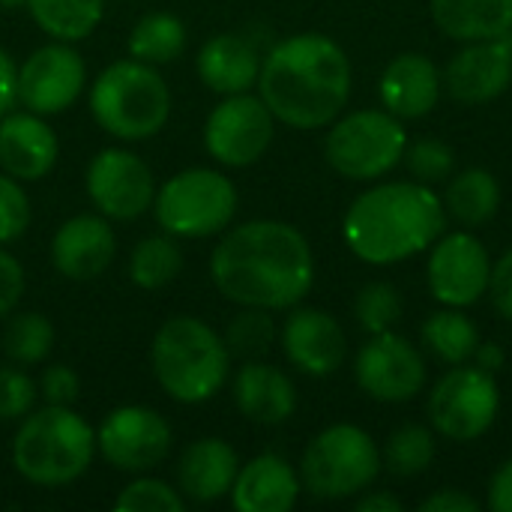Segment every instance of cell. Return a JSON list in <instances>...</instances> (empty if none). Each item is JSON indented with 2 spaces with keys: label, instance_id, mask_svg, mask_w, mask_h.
I'll return each instance as SVG.
<instances>
[{
  "label": "cell",
  "instance_id": "cell-15",
  "mask_svg": "<svg viewBox=\"0 0 512 512\" xmlns=\"http://www.w3.org/2000/svg\"><path fill=\"white\" fill-rule=\"evenodd\" d=\"M171 441L174 435L168 420L144 405L114 408L96 432V450L111 468L123 474H144L159 468L171 453Z\"/></svg>",
  "mask_w": 512,
  "mask_h": 512
},
{
  "label": "cell",
  "instance_id": "cell-36",
  "mask_svg": "<svg viewBox=\"0 0 512 512\" xmlns=\"http://www.w3.org/2000/svg\"><path fill=\"white\" fill-rule=\"evenodd\" d=\"M186 504L180 489L156 477H138L114 498V510L120 512H183Z\"/></svg>",
  "mask_w": 512,
  "mask_h": 512
},
{
  "label": "cell",
  "instance_id": "cell-9",
  "mask_svg": "<svg viewBox=\"0 0 512 512\" xmlns=\"http://www.w3.org/2000/svg\"><path fill=\"white\" fill-rule=\"evenodd\" d=\"M237 186L216 168H186L156 189L153 216L171 237H213L234 222Z\"/></svg>",
  "mask_w": 512,
  "mask_h": 512
},
{
  "label": "cell",
  "instance_id": "cell-31",
  "mask_svg": "<svg viewBox=\"0 0 512 512\" xmlns=\"http://www.w3.org/2000/svg\"><path fill=\"white\" fill-rule=\"evenodd\" d=\"M183 270V252L171 234L144 237L129 255V279L144 291H159L171 285Z\"/></svg>",
  "mask_w": 512,
  "mask_h": 512
},
{
  "label": "cell",
  "instance_id": "cell-32",
  "mask_svg": "<svg viewBox=\"0 0 512 512\" xmlns=\"http://www.w3.org/2000/svg\"><path fill=\"white\" fill-rule=\"evenodd\" d=\"M435 453H438L435 432L420 423H408V426H399L387 438V444L381 450V462L393 477L411 480L432 468Z\"/></svg>",
  "mask_w": 512,
  "mask_h": 512
},
{
  "label": "cell",
  "instance_id": "cell-5",
  "mask_svg": "<svg viewBox=\"0 0 512 512\" xmlns=\"http://www.w3.org/2000/svg\"><path fill=\"white\" fill-rule=\"evenodd\" d=\"M96 456L93 426L72 405L30 411L12 438V465L33 486H69Z\"/></svg>",
  "mask_w": 512,
  "mask_h": 512
},
{
  "label": "cell",
  "instance_id": "cell-17",
  "mask_svg": "<svg viewBox=\"0 0 512 512\" xmlns=\"http://www.w3.org/2000/svg\"><path fill=\"white\" fill-rule=\"evenodd\" d=\"M279 336L288 363L312 378L336 375L348 357V336L324 309H294Z\"/></svg>",
  "mask_w": 512,
  "mask_h": 512
},
{
  "label": "cell",
  "instance_id": "cell-2",
  "mask_svg": "<svg viewBox=\"0 0 512 512\" xmlns=\"http://www.w3.org/2000/svg\"><path fill=\"white\" fill-rule=\"evenodd\" d=\"M255 87L276 123L321 129L345 111L354 69L336 39L324 33H297L264 54Z\"/></svg>",
  "mask_w": 512,
  "mask_h": 512
},
{
  "label": "cell",
  "instance_id": "cell-38",
  "mask_svg": "<svg viewBox=\"0 0 512 512\" xmlns=\"http://www.w3.org/2000/svg\"><path fill=\"white\" fill-rule=\"evenodd\" d=\"M39 399L36 381L12 366H0V423L24 420Z\"/></svg>",
  "mask_w": 512,
  "mask_h": 512
},
{
  "label": "cell",
  "instance_id": "cell-33",
  "mask_svg": "<svg viewBox=\"0 0 512 512\" xmlns=\"http://www.w3.org/2000/svg\"><path fill=\"white\" fill-rule=\"evenodd\" d=\"M54 348V327L42 312H18L3 330V351L18 366L45 363Z\"/></svg>",
  "mask_w": 512,
  "mask_h": 512
},
{
  "label": "cell",
  "instance_id": "cell-10",
  "mask_svg": "<svg viewBox=\"0 0 512 512\" xmlns=\"http://www.w3.org/2000/svg\"><path fill=\"white\" fill-rule=\"evenodd\" d=\"M501 411V387L495 375L474 363L450 366V372L429 393V420L438 435L453 444L483 438Z\"/></svg>",
  "mask_w": 512,
  "mask_h": 512
},
{
  "label": "cell",
  "instance_id": "cell-48",
  "mask_svg": "<svg viewBox=\"0 0 512 512\" xmlns=\"http://www.w3.org/2000/svg\"><path fill=\"white\" fill-rule=\"evenodd\" d=\"M24 0H0V9H15V6H21Z\"/></svg>",
  "mask_w": 512,
  "mask_h": 512
},
{
  "label": "cell",
  "instance_id": "cell-45",
  "mask_svg": "<svg viewBox=\"0 0 512 512\" xmlns=\"http://www.w3.org/2000/svg\"><path fill=\"white\" fill-rule=\"evenodd\" d=\"M18 102V66L9 57V51L0 48V117L12 111Z\"/></svg>",
  "mask_w": 512,
  "mask_h": 512
},
{
  "label": "cell",
  "instance_id": "cell-7",
  "mask_svg": "<svg viewBox=\"0 0 512 512\" xmlns=\"http://www.w3.org/2000/svg\"><path fill=\"white\" fill-rule=\"evenodd\" d=\"M384 471L381 450L372 435L354 423H336L318 432L303 459H300V483L321 501H345L357 498Z\"/></svg>",
  "mask_w": 512,
  "mask_h": 512
},
{
  "label": "cell",
  "instance_id": "cell-30",
  "mask_svg": "<svg viewBox=\"0 0 512 512\" xmlns=\"http://www.w3.org/2000/svg\"><path fill=\"white\" fill-rule=\"evenodd\" d=\"M186 48V24L171 12H150L129 30V57L165 66L174 63Z\"/></svg>",
  "mask_w": 512,
  "mask_h": 512
},
{
  "label": "cell",
  "instance_id": "cell-34",
  "mask_svg": "<svg viewBox=\"0 0 512 512\" xmlns=\"http://www.w3.org/2000/svg\"><path fill=\"white\" fill-rule=\"evenodd\" d=\"M225 345H228V354L231 360H261L273 342H276V321L267 309H252V306H243L240 315L231 318L228 330H225Z\"/></svg>",
  "mask_w": 512,
  "mask_h": 512
},
{
  "label": "cell",
  "instance_id": "cell-43",
  "mask_svg": "<svg viewBox=\"0 0 512 512\" xmlns=\"http://www.w3.org/2000/svg\"><path fill=\"white\" fill-rule=\"evenodd\" d=\"M423 512H480L483 504L477 498H471L462 489H438L432 492L426 501H420Z\"/></svg>",
  "mask_w": 512,
  "mask_h": 512
},
{
  "label": "cell",
  "instance_id": "cell-47",
  "mask_svg": "<svg viewBox=\"0 0 512 512\" xmlns=\"http://www.w3.org/2000/svg\"><path fill=\"white\" fill-rule=\"evenodd\" d=\"M354 510L357 512H402L405 510V504H402L396 495H390V492H369V489H366V492L357 498Z\"/></svg>",
  "mask_w": 512,
  "mask_h": 512
},
{
  "label": "cell",
  "instance_id": "cell-49",
  "mask_svg": "<svg viewBox=\"0 0 512 512\" xmlns=\"http://www.w3.org/2000/svg\"><path fill=\"white\" fill-rule=\"evenodd\" d=\"M507 42H510V48H512V30H510V33H507Z\"/></svg>",
  "mask_w": 512,
  "mask_h": 512
},
{
  "label": "cell",
  "instance_id": "cell-46",
  "mask_svg": "<svg viewBox=\"0 0 512 512\" xmlns=\"http://www.w3.org/2000/svg\"><path fill=\"white\" fill-rule=\"evenodd\" d=\"M471 363H474L477 369L489 372V375H498V372L507 366V351H504V345H498V342H483V339H480V345H477Z\"/></svg>",
  "mask_w": 512,
  "mask_h": 512
},
{
  "label": "cell",
  "instance_id": "cell-23",
  "mask_svg": "<svg viewBox=\"0 0 512 512\" xmlns=\"http://www.w3.org/2000/svg\"><path fill=\"white\" fill-rule=\"evenodd\" d=\"M231 396L237 411L258 426H282L297 411L294 381L264 360H246L240 366L231 384Z\"/></svg>",
  "mask_w": 512,
  "mask_h": 512
},
{
  "label": "cell",
  "instance_id": "cell-21",
  "mask_svg": "<svg viewBox=\"0 0 512 512\" xmlns=\"http://www.w3.org/2000/svg\"><path fill=\"white\" fill-rule=\"evenodd\" d=\"M57 156L60 141L42 114L24 108L0 117V168L9 177L36 183L48 177V171L57 165Z\"/></svg>",
  "mask_w": 512,
  "mask_h": 512
},
{
  "label": "cell",
  "instance_id": "cell-18",
  "mask_svg": "<svg viewBox=\"0 0 512 512\" xmlns=\"http://www.w3.org/2000/svg\"><path fill=\"white\" fill-rule=\"evenodd\" d=\"M512 84V48L504 39L465 42L444 69L447 93L462 105H486Z\"/></svg>",
  "mask_w": 512,
  "mask_h": 512
},
{
  "label": "cell",
  "instance_id": "cell-1",
  "mask_svg": "<svg viewBox=\"0 0 512 512\" xmlns=\"http://www.w3.org/2000/svg\"><path fill=\"white\" fill-rule=\"evenodd\" d=\"M216 291L252 309H294L315 285L309 240L288 222L252 219L231 228L210 255Z\"/></svg>",
  "mask_w": 512,
  "mask_h": 512
},
{
  "label": "cell",
  "instance_id": "cell-42",
  "mask_svg": "<svg viewBox=\"0 0 512 512\" xmlns=\"http://www.w3.org/2000/svg\"><path fill=\"white\" fill-rule=\"evenodd\" d=\"M495 312L512 321V249H507L495 264H492V279H489V294Z\"/></svg>",
  "mask_w": 512,
  "mask_h": 512
},
{
  "label": "cell",
  "instance_id": "cell-27",
  "mask_svg": "<svg viewBox=\"0 0 512 512\" xmlns=\"http://www.w3.org/2000/svg\"><path fill=\"white\" fill-rule=\"evenodd\" d=\"M447 219H456L462 228H483L501 210V183L489 168L453 171L444 189Z\"/></svg>",
  "mask_w": 512,
  "mask_h": 512
},
{
  "label": "cell",
  "instance_id": "cell-40",
  "mask_svg": "<svg viewBox=\"0 0 512 512\" xmlns=\"http://www.w3.org/2000/svg\"><path fill=\"white\" fill-rule=\"evenodd\" d=\"M36 387H39V396L45 399V405H72L81 393V381H78L75 369H69L63 363L42 369Z\"/></svg>",
  "mask_w": 512,
  "mask_h": 512
},
{
  "label": "cell",
  "instance_id": "cell-16",
  "mask_svg": "<svg viewBox=\"0 0 512 512\" xmlns=\"http://www.w3.org/2000/svg\"><path fill=\"white\" fill-rule=\"evenodd\" d=\"M87 66L72 42H48L18 66V102L42 117L63 114L84 90Z\"/></svg>",
  "mask_w": 512,
  "mask_h": 512
},
{
  "label": "cell",
  "instance_id": "cell-41",
  "mask_svg": "<svg viewBox=\"0 0 512 512\" xmlns=\"http://www.w3.org/2000/svg\"><path fill=\"white\" fill-rule=\"evenodd\" d=\"M24 288H27V279H24L21 261L12 252L0 249V318L15 312V306L24 297Z\"/></svg>",
  "mask_w": 512,
  "mask_h": 512
},
{
  "label": "cell",
  "instance_id": "cell-44",
  "mask_svg": "<svg viewBox=\"0 0 512 512\" xmlns=\"http://www.w3.org/2000/svg\"><path fill=\"white\" fill-rule=\"evenodd\" d=\"M486 507L495 512H512V459H507V462L489 477Z\"/></svg>",
  "mask_w": 512,
  "mask_h": 512
},
{
  "label": "cell",
  "instance_id": "cell-22",
  "mask_svg": "<svg viewBox=\"0 0 512 512\" xmlns=\"http://www.w3.org/2000/svg\"><path fill=\"white\" fill-rule=\"evenodd\" d=\"M300 492V471L276 453H261L240 465L228 498L237 512H288L294 510Z\"/></svg>",
  "mask_w": 512,
  "mask_h": 512
},
{
  "label": "cell",
  "instance_id": "cell-12",
  "mask_svg": "<svg viewBox=\"0 0 512 512\" xmlns=\"http://www.w3.org/2000/svg\"><path fill=\"white\" fill-rule=\"evenodd\" d=\"M489 279L492 255L483 240L471 234V228L444 231L432 243L426 261V282L441 306L468 309L480 303L489 294Z\"/></svg>",
  "mask_w": 512,
  "mask_h": 512
},
{
  "label": "cell",
  "instance_id": "cell-14",
  "mask_svg": "<svg viewBox=\"0 0 512 512\" xmlns=\"http://www.w3.org/2000/svg\"><path fill=\"white\" fill-rule=\"evenodd\" d=\"M87 198L93 201L96 213L114 222H132L153 207L156 180L150 165L123 147L99 150L84 174Z\"/></svg>",
  "mask_w": 512,
  "mask_h": 512
},
{
  "label": "cell",
  "instance_id": "cell-25",
  "mask_svg": "<svg viewBox=\"0 0 512 512\" xmlns=\"http://www.w3.org/2000/svg\"><path fill=\"white\" fill-rule=\"evenodd\" d=\"M261 60L264 57L249 36L216 33L201 45L195 66L207 90L219 96H231V93H246L258 84Z\"/></svg>",
  "mask_w": 512,
  "mask_h": 512
},
{
  "label": "cell",
  "instance_id": "cell-39",
  "mask_svg": "<svg viewBox=\"0 0 512 512\" xmlns=\"http://www.w3.org/2000/svg\"><path fill=\"white\" fill-rule=\"evenodd\" d=\"M30 225V198L21 180L0 174V246L15 243Z\"/></svg>",
  "mask_w": 512,
  "mask_h": 512
},
{
  "label": "cell",
  "instance_id": "cell-4",
  "mask_svg": "<svg viewBox=\"0 0 512 512\" xmlns=\"http://www.w3.org/2000/svg\"><path fill=\"white\" fill-rule=\"evenodd\" d=\"M150 366L156 384L180 405H201L213 399L231 372L225 339L195 315L168 318L150 345Z\"/></svg>",
  "mask_w": 512,
  "mask_h": 512
},
{
  "label": "cell",
  "instance_id": "cell-29",
  "mask_svg": "<svg viewBox=\"0 0 512 512\" xmlns=\"http://www.w3.org/2000/svg\"><path fill=\"white\" fill-rule=\"evenodd\" d=\"M24 6L39 30L60 42L87 39L105 12V0H24Z\"/></svg>",
  "mask_w": 512,
  "mask_h": 512
},
{
  "label": "cell",
  "instance_id": "cell-20",
  "mask_svg": "<svg viewBox=\"0 0 512 512\" xmlns=\"http://www.w3.org/2000/svg\"><path fill=\"white\" fill-rule=\"evenodd\" d=\"M444 75L438 63L429 54L420 51H402L396 54L378 81L381 105L396 114L399 120H420L435 111L441 102Z\"/></svg>",
  "mask_w": 512,
  "mask_h": 512
},
{
  "label": "cell",
  "instance_id": "cell-35",
  "mask_svg": "<svg viewBox=\"0 0 512 512\" xmlns=\"http://www.w3.org/2000/svg\"><path fill=\"white\" fill-rule=\"evenodd\" d=\"M354 315L363 333L378 336L399 324L402 318V294L393 282H369L357 291Z\"/></svg>",
  "mask_w": 512,
  "mask_h": 512
},
{
  "label": "cell",
  "instance_id": "cell-24",
  "mask_svg": "<svg viewBox=\"0 0 512 512\" xmlns=\"http://www.w3.org/2000/svg\"><path fill=\"white\" fill-rule=\"evenodd\" d=\"M240 459L237 450L222 438H201L189 444L177 462V489L186 501L213 504L231 495Z\"/></svg>",
  "mask_w": 512,
  "mask_h": 512
},
{
  "label": "cell",
  "instance_id": "cell-26",
  "mask_svg": "<svg viewBox=\"0 0 512 512\" xmlns=\"http://www.w3.org/2000/svg\"><path fill=\"white\" fill-rule=\"evenodd\" d=\"M432 21L456 42L504 39L512 30V0H432Z\"/></svg>",
  "mask_w": 512,
  "mask_h": 512
},
{
  "label": "cell",
  "instance_id": "cell-28",
  "mask_svg": "<svg viewBox=\"0 0 512 512\" xmlns=\"http://www.w3.org/2000/svg\"><path fill=\"white\" fill-rule=\"evenodd\" d=\"M420 339L438 363L462 366V363H471L480 345V330L462 309L444 306L423 321Z\"/></svg>",
  "mask_w": 512,
  "mask_h": 512
},
{
  "label": "cell",
  "instance_id": "cell-8",
  "mask_svg": "<svg viewBox=\"0 0 512 512\" xmlns=\"http://www.w3.org/2000/svg\"><path fill=\"white\" fill-rule=\"evenodd\" d=\"M408 132L387 108H360L330 123L324 138L327 165L354 183H375L405 159Z\"/></svg>",
  "mask_w": 512,
  "mask_h": 512
},
{
  "label": "cell",
  "instance_id": "cell-13",
  "mask_svg": "<svg viewBox=\"0 0 512 512\" xmlns=\"http://www.w3.org/2000/svg\"><path fill=\"white\" fill-rule=\"evenodd\" d=\"M357 387L384 405H402L423 393L426 387V360L420 348L399 336L396 330L369 336V342L354 357Z\"/></svg>",
  "mask_w": 512,
  "mask_h": 512
},
{
  "label": "cell",
  "instance_id": "cell-3",
  "mask_svg": "<svg viewBox=\"0 0 512 512\" xmlns=\"http://www.w3.org/2000/svg\"><path fill=\"white\" fill-rule=\"evenodd\" d=\"M447 231L444 198L420 180H387L360 192L342 219V237L354 258L372 267L402 264Z\"/></svg>",
  "mask_w": 512,
  "mask_h": 512
},
{
  "label": "cell",
  "instance_id": "cell-6",
  "mask_svg": "<svg viewBox=\"0 0 512 512\" xmlns=\"http://www.w3.org/2000/svg\"><path fill=\"white\" fill-rule=\"evenodd\" d=\"M90 114L111 138L147 141L171 117V90L156 66L135 57L108 63L90 90Z\"/></svg>",
  "mask_w": 512,
  "mask_h": 512
},
{
  "label": "cell",
  "instance_id": "cell-11",
  "mask_svg": "<svg viewBox=\"0 0 512 512\" xmlns=\"http://www.w3.org/2000/svg\"><path fill=\"white\" fill-rule=\"evenodd\" d=\"M276 135V117L255 93L225 96L204 123V147L225 168L255 165Z\"/></svg>",
  "mask_w": 512,
  "mask_h": 512
},
{
  "label": "cell",
  "instance_id": "cell-37",
  "mask_svg": "<svg viewBox=\"0 0 512 512\" xmlns=\"http://www.w3.org/2000/svg\"><path fill=\"white\" fill-rule=\"evenodd\" d=\"M402 162L408 165L411 177L420 180V183H426V186L444 183L456 171V153L441 138H420V141L408 144Z\"/></svg>",
  "mask_w": 512,
  "mask_h": 512
},
{
  "label": "cell",
  "instance_id": "cell-19",
  "mask_svg": "<svg viewBox=\"0 0 512 512\" xmlns=\"http://www.w3.org/2000/svg\"><path fill=\"white\" fill-rule=\"evenodd\" d=\"M117 255V234L102 213H78L66 219L51 240L54 270L72 282L102 276Z\"/></svg>",
  "mask_w": 512,
  "mask_h": 512
}]
</instances>
